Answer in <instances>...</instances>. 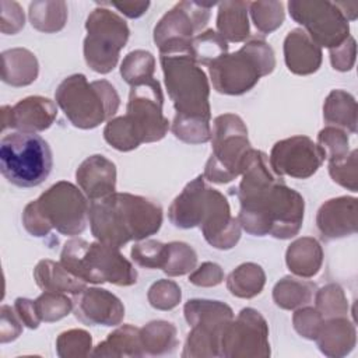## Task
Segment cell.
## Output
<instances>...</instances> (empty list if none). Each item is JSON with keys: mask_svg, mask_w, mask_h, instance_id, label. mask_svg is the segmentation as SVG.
<instances>
[{"mask_svg": "<svg viewBox=\"0 0 358 358\" xmlns=\"http://www.w3.org/2000/svg\"><path fill=\"white\" fill-rule=\"evenodd\" d=\"M147 299L154 309L171 310L179 305L182 299V291L175 281L162 278L151 284L147 292Z\"/></svg>", "mask_w": 358, "mask_h": 358, "instance_id": "45", "label": "cell"}, {"mask_svg": "<svg viewBox=\"0 0 358 358\" xmlns=\"http://www.w3.org/2000/svg\"><path fill=\"white\" fill-rule=\"evenodd\" d=\"M183 315L192 329L180 355L183 358L220 357L222 331L234 319L231 306L221 301L194 298L185 303Z\"/></svg>", "mask_w": 358, "mask_h": 358, "instance_id": "11", "label": "cell"}, {"mask_svg": "<svg viewBox=\"0 0 358 358\" xmlns=\"http://www.w3.org/2000/svg\"><path fill=\"white\" fill-rule=\"evenodd\" d=\"M74 316L87 326H117L124 317L123 302L110 291L87 287L74 295Z\"/></svg>", "mask_w": 358, "mask_h": 358, "instance_id": "19", "label": "cell"}, {"mask_svg": "<svg viewBox=\"0 0 358 358\" xmlns=\"http://www.w3.org/2000/svg\"><path fill=\"white\" fill-rule=\"evenodd\" d=\"M60 263L77 278L90 284L109 282L130 287L137 282V270L117 248L101 241L69 239L60 252Z\"/></svg>", "mask_w": 358, "mask_h": 358, "instance_id": "5", "label": "cell"}, {"mask_svg": "<svg viewBox=\"0 0 358 358\" xmlns=\"http://www.w3.org/2000/svg\"><path fill=\"white\" fill-rule=\"evenodd\" d=\"M315 308L323 316V319L347 316L348 301L344 289L334 282H330L315 292Z\"/></svg>", "mask_w": 358, "mask_h": 358, "instance_id": "38", "label": "cell"}, {"mask_svg": "<svg viewBox=\"0 0 358 358\" xmlns=\"http://www.w3.org/2000/svg\"><path fill=\"white\" fill-rule=\"evenodd\" d=\"M145 355L159 357L171 354L178 345V330L166 320H152L140 329Z\"/></svg>", "mask_w": 358, "mask_h": 358, "instance_id": "33", "label": "cell"}, {"mask_svg": "<svg viewBox=\"0 0 358 358\" xmlns=\"http://www.w3.org/2000/svg\"><path fill=\"white\" fill-rule=\"evenodd\" d=\"M159 63L175 115L210 122V84L203 69L187 55H159Z\"/></svg>", "mask_w": 358, "mask_h": 358, "instance_id": "9", "label": "cell"}, {"mask_svg": "<svg viewBox=\"0 0 358 358\" xmlns=\"http://www.w3.org/2000/svg\"><path fill=\"white\" fill-rule=\"evenodd\" d=\"M284 62L296 76H309L322 66V48L317 46L303 28L291 29L284 39Z\"/></svg>", "mask_w": 358, "mask_h": 358, "instance_id": "22", "label": "cell"}, {"mask_svg": "<svg viewBox=\"0 0 358 358\" xmlns=\"http://www.w3.org/2000/svg\"><path fill=\"white\" fill-rule=\"evenodd\" d=\"M249 14L260 34H271L284 22L285 13L281 1H249Z\"/></svg>", "mask_w": 358, "mask_h": 358, "instance_id": "36", "label": "cell"}, {"mask_svg": "<svg viewBox=\"0 0 358 358\" xmlns=\"http://www.w3.org/2000/svg\"><path fill=\"white\" fill-rule=\"evenodd\" d=\"M266 284V273L257 263L248 262L239 264L227 277L228 291L242 299H252L257 296Z\"/></svg>", "mask_w": 358, "mask_h": 358, "instance_id": "32", "label": "cell"}, {"mask_svg": "<svg viewBox=\"0 0 358 358\" xmlns=\"http://www.w3.org/2000/svg\"><path fill=\"white\" fill-rule=\"evenodd\" d=\"M39 74L36 56L25 48H13L1 52V81L11 87H27Z\"/></svg>", "mask_w": 358, "mask_h": 358, "instance_id": "25", "label": "cell"}, {"mask_svg": "<svg viewBox=\"0 0 358 358\" xmlns=\"http://www.w3.org/2000/svg\"><path fill=\"white\" fill-rule=\"evenodd\" d=\"M315 341L323 355L329 358L345 357L357 344L355 324L347 316L324 319Z\"/></svg>", "mask_w": 358, "mask_h": 358, "instance_id": "23", "label": "cell"}, {"mask_svg": "<svg viewBox=\"0 0 358 358\" xmlns=\"http://www.w3.org/2000/svg\"><path fill=\"white\" fill-rule=\"evenodd\" d=\"M55 101L69 122L83 130L95 129L110 120L120 106V96L109 81L88 83L80 73L66 77L57 85Z\"/></svg>", "mask_w": 358, "mask_h": 358, "instance_id": "6", "label": "cell"}, {"mask_svg": "<svg viewBox=\"0 0 358 358\" xmlns=\"http://www.w3.org/2000/svg\"><path fill=\"white\" fill-rule=\"evenodd\" d=\"M116 165L105 155L87 157L76 171V180L90 201L101 200L116 190Z\"/></svg>", "mask_w": 358, "mask_h": 358, "instance_id": "21", "label": "cell"}, {"mask_svg": "<svg viewBox=\"0 0 358 358\" xmlns=\"http://www.w3.org/2000/svg\"><path fill=\"white\" fill-rule=\"evenodd\" d=\"M228 53V42L214 29L197 34L190 43L189 56L199 66H210L214 60Z\"/></svg>", "mask_w": 358, "mask_h": 358, "instance_id": "35", "label": "cell"}, {"mask_svg": "<svg viewBox=\"0 0 358 358\" xmlns=\"http://www.w3.org/2000/svg\"><path fill=\"white\" fill-rule=\"evenodd\" d=\"M14 309L18 315V317L21 319V322L24 323L25 327L28 329H38L41 324V317L36 312V306H35V299H29V298H17L14 301Z\"/></svg>", "mask_w": 358, "mask_h": 358, "instance_id": "51", "label": "cell"}, {"mask_svg": "<svg viewBox=\"0 0 358 358\" xmlns=\"http://www.w3.org/2000/svg\"><path fill=\"white\" fill-rule=\"evenodd\" d=\"M288 13L320 48H337L350 36V22L336 1L291 0Z\"/></svg>", "mask_w": 358, "mask_h": 358, "instance_id": "15", "label": "cell"}, {"mask_svg": "<svg viewBox=\"0 0 358 358\" xmlns=\"http://www.w3.org/2000/svg\"><path fill=\"white\" fill-rule=\"evenodd\" d=\"M155 57L151 52L136 49L127 53L120 64V76L130 87H138L155 81Z\"/></svg>", "mask_w": 358, "mask_h": 358, "instance_id": "34", "label": "cell"}, {"mask_svg": "<svg viewBox=\"0 0 358 358\" xmlns=\"http://www.w3.org/2000/svg\"><path fill=\"white\" fill-rule=\"evenodd\" d=\"M211 144L213 152L204 166V179L224 185L241 176L253 150L242 117L235 113L218 115L211 127Z\"/></svg>", "mask_w": 358, "mask_h": 358, "instance_id": "10", "label": "cell"}, {"mask_svg": "<svg viewBox=\"0 0 358 358\" xmlns=\"http://www.w3.org/2000/svg\"><path fill=\"white\" fill-rule=\"evenodd\" d=\"M85 31L83 53L87 66L99 74L110 73L129 41L127 22L115 11L101 6L88 14Z\"/></svg>", "mask_w": 358, "mask_h": 358, "instance_id": "12", "label": "cell"}, {"mask_svg": "<svg viewBox=\"0 0 358 358\" xmlns=\"http://www.w3.org/2000/svg\"><path fill=\"white\" fill-rule=\"evenodd\" d=\"M36 312L42 322L52 323L66 317L74 308V302L63 292L43 291L35 299Z\"/></svg>", "mask_w": 358, "mask_h": 358, "instance_id": "40", "label": "cell"}, {"mask_svg": "<svg viewBox=\"0 0 358 358\" xmlns=\"http://www.w3.org/2000/svg\"><path fill=\"white\" fill-rule=\"evenodd\" d=\"M268 324L253 308H243L224 329L220 357L224 358H267L270 357Z\"/></svg>", "mask_w": 358, "mask_h": 358, "instance_id": "16", "label": "cell"}, {"mask_svg": "<svg viewBox=\"0 0 358 358\" xmlns=\"http://www.w3.org/2000/svg\"><path fill=\"white\" fill-rule=\"evenodd\" d=\"M316 227L326 241L354 235L358 231V200L340 196L324 201L317 210Z\"/></svg>", "mask_w": 358, "mask_h": 358, "instance_id": "20", "label": "cell"}, {"mask_svg": "<svg viewBox=\"0 0 358 358\" xmlns=\"http://www.w3.org/2000/svg\"><path fill=\"white\" fill-rule=\"evenodd\" d=\"M285 263L292 274L301 278L315 277L323 264V249L317 239L302 236L291 242L285 252Z\"/></svg>", "mask_w": 358, "mask_h": 358, "instance_id": "24", "label": "cell"}, {"mask_svg": "<svg viewBox=\"0 0 358 358\" xmlns=\"http://www.w3.org/2000/svg\"><path fill=\"white\" fill-rule=\"evenodd\" d=\"M337 7L341 10L344 17L350 21H355L358 15V3L357 1H336Z\"/></svg>", "mask_w": 358, "mask_h": 358, "instance_id": "53", "label": "cell"}, {"mask_svg": "<svg viewBox=\"0 0 358 358\" xmlns=\"http://www.w3.org/2000/svg\"><path fill=\"white\" fill-rule=\"evenodd\" d=\"M330 63L337 71H350L355 64L357 56V43L355 39L350 35L341 45L337 48L329 49Z\"/></svg>", "mask_w": 358, "mask_h": 358, "instance_id": "49", "label": "cell"}, {"mask_svg": "<svg viewBox=\"0 0 358 358\" xmlns=\"http://www.w3.org/2000/svg\"><path fill=\"white\" fill-rule=\"evenodd\" d=\"M34 280L42 291L77 295L87 288V282L71 274L60 262L42 259L34 268Z\"/></svg>", "mask_w": 358, "mask_h": 358, "instance_id": "26", "label": "cell"}, {"mask_svg": "<svg viewBox=\"0 0 358 358\" xmlns=\"http://www.w3.org/2000/svg\"><path fill=\"white\" fill-rule=\"evenodd\" d=\"M29 203L49 231L76 236L87 228L90 201L71 182L59 180Z\"/></svg>", "mask_w": 358, "mask_h": 358, "instance_id": "13", "label": "cell"}, {"mask_svg": "<svg viewBox=\"0 0 358 358\" xmlns=\"http://www.w3.org/2000/svg\"><path fill=\"white\" fill-rule=\"evenodd\" d=\"M319 150L322 151L324 161L333 162L348 155L350 140L347 131L334 126L323 127L317 134L316 141Z\"/></svg>", "mask_w": 358, "mask_h": 358, "instance_id": "41", "label": "cell"}, {"mask_svg": "<svg viewBox=\"0 0 358 358\" xmlns=\"http://www.w3.org/2000/svg\"><path fill=\"white\" fill-rule=\"evenodd\" d=\"M275 69L273 48L262 38H252L241 49L227 53L208 66L213 88L224 95H242Z\"/></svg>", "mask_w": 358, "mask_h": 358, "instance_id": "7", "label": "cell"}, {"mask_svg": "<svg viewBox=\"0 0 358 358\" xmlns=\"http://www.w3.org/2000/svg\"><path fill=\"white\" fill-rule=\"evenodd\" d=\"M57 117V103L41 95L20 99L13 106H1V129L38 133L49 129Z\"/></svg>", "mask_w": 358, "mask_h": 358, "instance_id": "18", "label": "cell"}, {"mask_svg": "<svg viewBox=\"0 0 358 358\" xmlns=\"http://www.w3.org/2000/svg\"><path fill=\"white\" fill-rule=\"evenodd\" d=\"M236 187L241 208V228L253 236L270 235L277 239H291L302 228L305 200L277 176L268 164V157L260 150H252Z\"/></svg>", "mask_w": 358, "mask_h": 358, "instance_id": "1", "label": "cell"}, {"mask_svg": "<svg viewBox=\"0 0 358 358\" xmlns=\"http://www.w3.org/2000/svg\"><path fill=\"white\" fill-rule=\"evenodd\" d=\"M22 322L18 317L14 306L1 305L0 308V343L14 341L22 333Z\"/></svg>", "mask_w": 358, "mask_h": 358, "instance_id": "50", "label": "cell"}, {"mask_svg": "<svg viewBox=\"0 0 358 358\" xmlns=\"http://www.w3.org/2000/svg\"><path fill=\"white\" fill-rule=\"evenodd\" d=\"M324 157L317 144L308 136H292L277 141L268 155L271 171L282 178L308 179L317 172Z\"/></svg>", "mask_w": 358, "mask_h": 358, "instance_id": "17", "label": "cell"}, {"mask_svg": "<svg viewBox=\"0 0 358 358\" xmlns=\"http://www.w3.org/2000/svg\"><path fill=\"white\" fill-rule=\"evenodd\" d=\"M323 119L329 126L357 133V101L344 90H333L323 103Z\"/></svg>", "mask_w": 358, "mask_h": 358, "instance_id": "29", "label": "cell"}, {"mask_svg": "<svg viewBox=\"0 0 358 358\" xmlns=\"http://www.w3.org/2000/svg\"><path fill=\"white\" fill-rule=\"evenodd\" d=\"M171 130L176 138L187 144H204L211 140L210 122L175 115Z\"/></svg>", "mask_w": 358, "mask_h": 358, "instance_id": "43", "label": "cell"}, {"mask_svg": "<svg viewBox=\"0 0 358 358\" xmlns=\"http://www.w3.org/2000/svg\"><path fill=\"white\" fill-rule=\"evenodd\" d=\"M53 168L48 141L36 133L10 131L0 140V171L14 186L35 187L43 183Z\"/></svg>", "mask_w": 358, "mask_h": 358, "instance_id": "8", "label": "cell"}, {"mask_svg": "<svg viewBox=\"0 0 358 358\" xmlns=\"http://www.w3.org/2000/svg\"><path fill=\"white\" fill-rule=\"evenodd\" d=\"M88 221L96 241L120 249L157 234L162 225V208L144 196L115 192L90 201Z\"/></svg>", "mask_w": 358, "mask_h": 358, "instance_id": "3", "label": "cell"}, {"mask_svg": "<svg viewBox=\"0 0 358 358\" xmlns=\"http://www.w3.org/2000/svg\"><path fill=\"white\" fill-rule=\"evenodd\" d=\"M0 31L4 35H15L25 25L24 10L17 1H0Z\"/></svg>", "mask_w": 358, "mask_h": 358, "instance_id": "47", "label": "cell"}, {"mask_svg": "<svg viewBox=\"0 0 358 358\" xmlns=\"http://www.w3.org/2000/svg\"><path fill=\"white\" fill-rule=\"evenodd\" d=\"M92 352V337L84 329H70L56 338V354L60 358H84Z\"/></svg>", "mask_w": 358, "mask_h": 358, "instance_id": "39", "label": "cell"}, {"mask_svg": "<svg viewBox=\"0 0 358 358\" xmlns=\"http://www.w3.org/2000/svg\"><path fill=\"white\" fill-rule=\"evenodd\" d=\"M224 281V270L214 262H204L189 273V282L196 287H215Z\"/></svg>", "mask_w": 358, "mask_h": 358, "instance_id": "48", "label": "cell"}, {"mask_svg": "<svg viewBox=\"0 0 358 358\" xmlns=\"http://www.w3.org/2000/svg\"><path fill=\"white\" fill-rule=\"evenodd\" d=\"M140 329L133 324H122L115 329L108 337L94 347L91 357H112V358H140L144 357Z\"/></svg>", "mask_w": 358, "mask_h": 358, "instance_id": "27", "label": "cell"}, {"mask_svg": "<svg viewBox=\"0 0 358 358\" xmlns=\"http://www.w3.org/2000/svg\"><path fill=\"white\" fill-rule=\"evenodd\" d=\"M69 17L67 3L63 0H35L29 3L31 25L45 34H55L64 28Z\"/></svg>", "mask_w": 358, "mask_h": 358, "instance_id": "31", "label": "cell"}, {"mask_svg": "<svg viewBox=\"0 0 358 358\" xmlns=\"http://www.w3.org/2000/svg\"><path fill=\"white\" fill-rule=\"evenodd\" d=\"M172 225L180 229L200 228L208 245L232 249L241 239V224L232 217L227 197L206 183L203 175L190 180L168 208Z\"/></svg>", "mask_w": 358, "mask_h": 358, "instance_id": "2", "label": "cell"}, {"mask_svg": "<svg viewBox=\"0 0 358 358\" xmlns=\"http://www.w3.org/2000/svg\"><path fill=\"white\" fill-rule=\"evenodd\" d=\"M323 320L324 319L319 313V310L316 308H312L308 305L295 309V312L292 315V326H294L295 331L306 340L316 338Z\"/></svg>", "mask_w": 358, "mask_h": 358, "instance_id": "46", "label": "cell"}, {"mask_svg": "<svg viewBox=\"0 0 358 358\" xmlns=\"http://www.w3.org/2000/svg\"><path fill=\"white\" fill-rule=\"evenodd\" d=\"M249 1L231 0L218 3L217 32L227 42H245L250 35Z\"/></svg>", "mask_w": 358, "mask_h": 358, "instance_id": "28", "label": "cell"}, {"mask_svg": "<svg viewBox=\"0 0 358 358\" xmlns=\"http://www.w3.org/2000/svg\"><path fill=\"white\" fill-rule=\"evenodd\" d=\"M133 262L144 268H164L168 257V243L155 239L138 241L130 250Z\"/></svg>", "mask_w": 358, "mask_h": 358, "instance_id": "42", "label": "cell"}, {"mask_svg": "<svg viewBox=\"0 0 358 358\" xmlns=\"http://www.w3.org/2000/svg\"><path fill=\"white\" fill-rule=\"evenodd\" d=\"M329 175L341 187L358 192V151L351 150L347 157L329 162Z\"/></svg>", "mask_w": 358, "mask_h": 358, "instance_id": "44", "label": "cell"}, {"mask_svg": "<svg viewBox=\"0 0 358 358\" xmlns=\"http://www.w3.org/2000/svg\"><path fill=\"white\" fill-rule=\"evenodd\" d=\"M197 266V253L186 242L173 241L168 243V257L162 271L168 277H179L192 273Z\"/></svg>", "mask_w": 358, "mask_h": 358, "instance_id": "37", "label": "cell"}, {"mask_svg": "<svg viewBox=\"0 0 358 358\" xmlns=\"http://www.w3.org/2000/svg\"><path fill=\"white\" fill-rule=\"evenodd\" d=\"M162 106L164 94L158 80L131 87L126 113L108 120L103 127L105 141L117 151L129 152L144 143L162 140L169 130Z\"/></svg>", "mask_w": 358, "mask_h": 358, "instance_id": "4", "label": "cell"}, {"mask_svg": "<svg viewBox=\"0 0 358 358\" xmlns=\"http://www.w3.org/2000/svg\"><path fill=\"white\" fill-rule=\"evenodd\" d=\"M217 3L179 1L166 11L154 28V43L159 55H187L192 39L204 31L210 10Z\"/></svg>", "mask_w": 358, "mask_h": 358, "instance_id": "14", "label": "cell"}, {"mask_svg": "<svg viewBox=\"0 0 358 358\" xmlns=\"http://www.w3.org/2000/svg\"><path fill=\"white\" fill-rule=\"evenodd\" d=\"M316 289L317 288L312 281L285 275L275 282L273 288V301L281 309L295 310L309 305Z\"/></svg>", "mask_w": 358, "mask_h": 358, "instance_id": "30", "label": "cell"}, {"mask_svg": "<svg viewBox=\"0 0 358 358\" xmlns=\"http://www.w3.org/2000/svg\"><path fill=\"white\" fill-rule=\"evenodd\" d=\"M106 4L115 7L127 18H138L144 15L151 6L150 1H110Z\"/></svg>", "mask_w": 358, "mask_h": 358, "instance_id": "52", "label": "cell"}]
</instances>
